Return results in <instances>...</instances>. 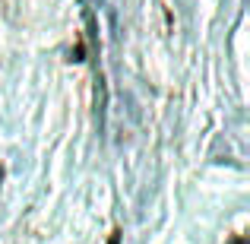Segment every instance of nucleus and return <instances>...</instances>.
Here are the masks:
<instances>
[{"label":"nucleus","mask_w":250,"mask_h":244,"mask_svg":"<svg viewBox=\"0 0 250 244\" xmlns=\"http://www.w3.org/2000/svg\"><path fill=\"white\" fill-rule=\"evenodd\" d=\"M231 244H244V238H234V241H231Z\"/></svg>","instance_id":"nucleus-1"},{"label":"nucleus","mask_w":250,"mask_h":244,"mask_svg":"<svg viewBox=\"0 0 250 244\" xmlns=\"http://www.w3.org/2000/svg\"><path fill=\"white\" fill-rule=\"evenodd\" d=\"M0 181H3V168H0Z\"/></svg>","instance_id":"nucleus-2"}]
</instances>
